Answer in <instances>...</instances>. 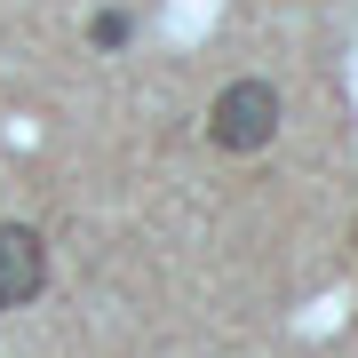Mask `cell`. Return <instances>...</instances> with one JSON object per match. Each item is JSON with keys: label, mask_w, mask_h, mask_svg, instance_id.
Here are the masks:
<instances>
[{"label": "cell", "mask_w": 358, "mask_h": 358, "mask_svg": "<svg viewBox=\"0 0 358 358\" xmlns=\"http://www.w3.org/2000/svg\"><path fill=\"white\" fill-rule=\"evenodd\" d=\"M207 136L223 152H263L279 136V88L271 80H231V88L207 103Z\"/></svg>", "instance_id": "obj_1"}, {"label": "cell", "mask_w": 358, "mask_h": 358, "mask_svg": "<svg viewBox=\"0 0 358 358\" xmlns=\"http://www.w3.org/2000/svg\"><path fill=\"white\" fill-rule=\"evenodd\" d=\"M40 287H48V239L32 223H0V319L24 310Z\"/></svg>", "instance_id": "obj_2"}, {"label": "cell", "mask_w": 358, "mask_h": 358, "mask_svg": "<svg viewBox=\"0 0 358 358\" xmlns=\"http://www.w3.org/2000/svg\"><path fill=\"white\" fill-rule=\"evenodd\" d=\"M88 40H96V48H120V40H128V16H120V8H103L96 24H88Z\"/></svg>", "instance_id": "obj_3"}]
</instances>
